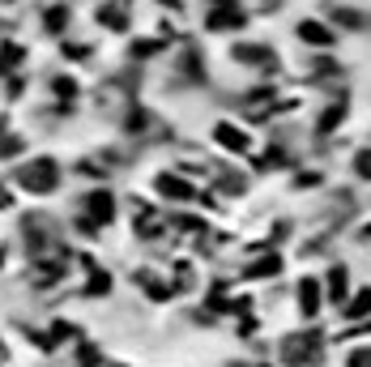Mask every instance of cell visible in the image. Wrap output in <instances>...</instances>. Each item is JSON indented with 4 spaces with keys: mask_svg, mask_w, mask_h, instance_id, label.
I'll use <instances>...</instances> for the list:
<instances>
[{
    "mask_svg": "<svg viewBox=\"0 0 371 367\" xmlns=\"http://www.w3.org/2000/svg\"><path fill=\"white\" fill-rule=\"evenodd\" d=\"M278 359H282L286 367H320V363H325V333H320V329L286 333Z\"/></svg>",
    "mask_w": 371,
    "mask_h": 367,
    "instance_id": "1",
    "label": "cell"
},
{
    "mask_svg": "<svg viewBox=\"0 0 371 367\" xmlns=\"http://www.w3.org/2000/svg\"><path fill=\"white\" fill-rule=\"evenodd\" d=\"M17 184L26 192H35V197H47V192H56V184H60V162L56 158H30L17 171Z\"/></svg>",
    "mask_w": 371,
    "mask_h": 367,
    "instance_id": "2",
    "label": "cell"
},
{
    "mask_svg": "<svg viewBox=\"0 0 371 367\" xmlns=\"http://www.w3.org/2000/svg\"><path fill=\"white\" fill-rule=\"evenodd\" d=\"M294 303H299V312H303V321H316L320 316V308H325V282L320 278H299V286H294Z\"/></svg>",
    "mask_w": 371,
    "mask_h": 367,
    "instance_id": "3",
    "label": "cell"
},
{
    "mask_svg": "<svg viewBox=\"0 0 371 367\" xmlns=\"http://www.w3.org/2000/svg\"><path fill=\"white\" fill-rule=\"evenodd\" d=\"M294 35H299V43H307V47H320V52L337 43V30L329 26L325 17H303L299 26H294Z\"/></svg>",
    "mask_w": 371,
    "mask_h": 367,
    "instance_id": "4",
    "label": "cell"
},
{
    "mask_svg": "<svg viewBox=\"0 0 371 367\" xmlns=\"http://www.w3.org/2000/svg\"><path fill=\"white\" fill-rule=\"evenodd\" d=\"M345 299H350V269H345V265H329V274H325V303L329 308H345Z\"/></svg>",
    "mask_w": 371,
    "mask_h": 367,
    "instance_id": "5",
    "label": "cell"
},
{
    "mask_svg": "<svg viewBox=\"0 0 371 367\" xmlns=\"http://www.w3.org/2000/svg\"><path fill=\"white\" fill-rule=\"evenodd\" d=\"M205 26H209V30H243V26H247V13L235 9V5H227V9H213Z\"/></svg>",
    "mask_w": 371,
    "mask_h": 367,
    "instance_id": "6",
    "label": "cell"
},
{
    "mask_svg": "<svg viewBox=\"0 0 371 367\" xmlns=\"http://www.w3.org/2000/svg\"><path fill=\"white\" fill-rule=\"evenodd\" d=\"M341 316L345 321H354V325H363L367 316H371V286H359L350 299H345V308H341Z\"/></svg>",
    "mask_w": 371,
    "mask_h": 367,
    "instance_id": "7",
    "label": "cell"
},
{
    "mask_svg": "<svg viewBox=\"0 0 371 367\" xmlns=\"http://www.w3.org/2000/svg\"><path fill=\"white\" fill-rule=\"evenodd\" d=\"M158 192L162 197H171V201H196V188L188 184V180H180V176H158Z\"/></svg>",
    "mask_w": 371,
    "mask_h": 367,
    "instance_id": "8",
    "label": "cell"
},
{
    "mask_svg": "<svg viewBox=\"0 0 371 367\" xmlns=\"http://www.w3.org/2000/svg\"><path fill=\"white\" fill-rule=\"evenodd\" d=\"M111 218H115V201H111V192H103V188L90 192V223H94V227H107Z\"/></svg>",
    "mask_w": 371,
    "mask_h": 367,
    "instance_id": "9",
    "label": "cell"
},
{
    "mask_svg": "<svg viewBox=\"0 0 371 367\" xmlns=\"http://www.w3.org/2000/svg\"><path fill=\"white\" fill-rule=\"evenodd\" d=\"M274 56L278 52H274V47H265V43H239V47H231V60H239V64H265Z\"/></svg>",
    "mask_w": 371,
    "mask_h": 367,
    "instance_id": "10",
    "label": "cell"
},
{
    "mask_svg": "<svg viewBox=\"0 0 371 367\" xmlns=\"http://www.w3.org/2000/svg\"><path fill=\"white\" fill-rule=\"evenodd\" d=\"M213 137H218V145H222V150H235V154H243L247 145H252V137H247L243 129H231L227 120H222V124L213 129Z\"/></svg>",
    "mask_w": 371,
    "mask_h": 367,
    "instance_id": "11",
    "label": "cell"
},
{
    "mask_svg": "<svg viewBox=\"0 0 371 367\" xmlns=\"http://www.w3.org/2000/svg\"><path fill=\"white\" fill-rule=\"evenodd\" d=\"M243 274H247V278H278V274H282V256L269 252V256H260L256 265H247Z\"/></svg>",
    "mask_w": 371,
    "mask_h": 367,
    "instance_id": "12",
    "label": "cell"
},
{
    "mask_svg": "<svg viewBox=\"0 0 371 367\" xmlns=\"http://www.w3.org/2000/svg\"><path fill=\"white\" fill-rule=\"evenodd\" d=\"M329 17H333V21H341L345 30H363L367 21H371L367 13H359V9H345V5H333V9H329Z\"/></svg>",
    "mask_w": 371,
    "mask_h": 367,
    "instance_id": "13",
    "label": "cell"
},
{
    "mask_svg": "<svg viewBox=\"0 0 371 367\" xmlns=\"http://www.w3.org/2000/svg\"><path fill=\"white\" fill-rule=\"evenodd\" d=\"M341 120H345V94L337 99V107H325V111H320V124H316V133H333V129L341 124Z\"/></svg>",
    "mask_w": 371,
    "mask_h": 367,
    "instance_id": "14",
    "label": "cell"
},
{
    "mask_svg": "<svg viewBox=\"0 0 371 367\" xmlns=\"http://www.w3.org/2000/svg\"><path fill=\"white\" fill-rule=\"evenodd\" d=\"M107 290H111V274H107V269H94L82 295H86V299H98V295H107Z\"/></svg>",
    "mask_w": 371,
    "mask_h": 367,
    "instance_id": "15",
    "label": "cell"
},
{
    "mask_svg": "<svg viewBox=\"0 0 371 367\" xmlns=\"http://www.w3.org/2000/svg\"><path fill=\"white\" fill-rule=\"evenodd\" d=\"M47 30H52V35H60V30H68V9L64 5H56V9H47Z\"/></svg>",
    "mask_w": 371,
    "mask_h": 367,
    "instance_id": "16",
    "label": "cell"
},
{
    "mask_svg": "<svg viewBox=\"0 0 371 367\" xmlns=\"http://www.w3.org/2000/svg\"><path fill=\"white\" fill-rule=\"evenodd\" d=\"M21 56H26V52H21L17 43H0V68H17Z\"/></svg>",
    "mask_w": 371,
    "mask_h": 367,
    "instance_id": "17",
    "label": "cell"
},
{
    "mask_svg": "<svg viewBox=\"0 0 371 367\" xmlns=\"http://www.w3.org/2000/svg\"><path fill=\"white\" fill-rule=\"evenodd\" d=\"M354 176H359V180H371V145L354 150Z\"/></svg>",
    "mask_w": 371,
    "mask_h": 367,
    "instance_id": "18",
    "label": "cell"
},
{
    "mask_svg": "<svg viewBox=\"0 0 371 367\" xmlns=\"http://www.w3.org/2000/svg\"><path fill=\"white\" fill-rule=\"evenodd\" d=\"M98 17H103L111 30H124V9L120 5H103V9H98Z\"/></svg>",
    "mask_w": 371,
    "mask_h": 367,
    "instance_id": "19",
    "label": "cell"
},
{
    "mask_svg": "<svg viewBox=\"0 0 371 367\" xmlns=\"http://www.w3.org/2000/svg\"><path fill=\"white\" fill-rule=\"evenodd\" d=\"M345 367H371V346H354L345 355Z\"/></svg>",
    "mask_w": 371,
    "mask_h": 367,
    "instance_id": "20",
    "label": "cell"
},
{
    "mask_svg": "<svg viewBox=\"0 0 371 367\" xmlns=\"http://www.w3.org/2000/svg\"><path fill=\"white\" fill-rule=\"evenodd\" d=\"M129 133H145L150 129V111H129V124H124Z\"/></svg>",
    "mask_w": 371,
    "mask_h": 367,
    "instance_id": "21",
    "label": "cell"
},
{
    "mask_svg": "<svg viewBox=\"0 0 371 367\" xmlns=\"http://www.w3.org/2000/svg\"><path fill=\"white\" fill-rule=\"evenodd\" d=\"M154 52H162V43H133V52H129V56H137V60H150Z\"/></svg>",
    "mask_w": 371,
    "mask_h": 367,
    "instance_id": "22",
    "label": "cell"
},
{
    "mask_svg": "<svg viewBox=\"0 0 371 367\" xmlns=\"http://www.w3.org/2000/svg\"><path fill=\"white\" fill-rule=\"evenodd\" d=\"M52 86H56V94H64V99H73V94H77V82H73V77H56Z\"/></svg>",
    "mask_w": 371,
    "mask_h": 367,
    "instance_id": "23",
    "label": "cell"
},
{
    "mask_svg": "<svg viewBox=\"0 0 371 367\" xmlns=\"http://www.w3.org/2000/svg\"><path fill=\"white\" fill-rule=\"evenodd\" d=\"M299 188H316L320 184V171H299V180H294Z\"/></svg>",
    "mask_w": 371,
    "mask_h": 367,
    "instance_id": "24",
    "label": "cell"
},
{
    "mask_svg": "<svg viewBox=\"0 0 371 367\" xmlns=\"http://www.w3.org/2000/svg\"><path fill=\"white\" fill-rule=\"evenodd\" d=\"M82 367H98V350L94 346H82Z\"/></svg>",
    "mask_w": 371,
    "mask_h": 367,
    "instance_id": "25",
    "label": "cell"
},
{
    "mask_svg": "<svg viewBox=\"0 0 371 367\" xmlns=\"http://www.w3.org/2000/svg\"><path fill=\"white\" fill-rule=\"evenodd\" d=\"M158 5H167V9H180V0H158Z\"/></svg>",
    "mask_w": 371,
    "mask_h": 367,
    "instance_id": "26",
    "label": "cell"
},
{
    "mask_svg": "<svg viewBox=\"0 0 371 367\" xmlns=\"http://www.w3.org/2000/svg\"><path fill=\"white\" fill-rule=\"evenodd\" d=\"M0 205H9V192H5V184H0Z\"/></svg>",
    "mask_w": 371,
    "mask_h": 367,
    "instance_id": "27",
    "label": "cell"
},
{
    "mask_svg": "<svg viewBox=\"0 0 371 367\" xmlns=\"http://www.w3.org/2000/svg\"><path fill=\"white\" fill-rule=\"evenodd\" d=\"M0 133H5V120H0Z\"/></svg>",
    "mask_w": 371,
    "mask_h": 367,
    "instance_id": "28",
    "label": "cell"
},
{
    "mask_svg": "<svg viewBox=\"0 0 371 367\" xmlns=\"http://www.w3.org/2000/svg\"><path fill=\"white\" fill-rule=\"evenodd\" d=\"M0 5H9V0H0Z\"/></svg>",
    "mask_w": 371,
    "mask_h": 367,
    "instance_id": "29",
    "label": "cell"
}]
</instances>
